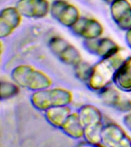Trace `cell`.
I'll use <instances>...</instances> for the list:
<instances>
[{
	"label": "cell",
	"instance_id": "6da1fadb",
	"mask_svg": "<svg viewBox=\"0 0 131 147\" xmlns=\"http://www.w3.org/2000/svg\"><path fill=\"white\" fill-rule=\"evenodd\" d=\"M127 57L123 49L109 57H103L92 67L88 87L95 91H101L114 81L115 76Z\"/></svg>",
	"mask_w": 131,
	"mask_h": 147
},
{
	"label": "cell",
	"instance_id": "7a4b0ae2",
	"mask_svg": "<svg viewBox=\"0 0 131 147\" xmlns=\"http://www.w3.org/2000/svg\"><path fill=\"white\" fill-rule=\"evenodd\" d=\"M11 76L18 86L34 92L51 87L52 84V80L47 74L29 64L16 66Z\"/></svg>",
	"mask_w": 131,
	"mask_h": 147
},
{
	"label": "cell",
	"instance_id": "3957f363",
	"mask_svg": "<svg viewBox=\"0 0 131 147\" xmlns=\"http://www.w3.org/2000/svg\"><path fill=\"white\" fill-rule=\"evenodd\" d=\"M73 100L71 90L63 87L46 88L34 91L31 96V103L35 109L46 111L59 106L69 105Z\"/></svg>",
	"mask_w": 131,
	"mask_h": 147
},
{
	"label": "cell",
	"instance_id": "277c9868",
	"mask_svg": "<svg viewBox=\"0 0 131 147\" xmlns=\"http://www.w3.org/2000/svg\"><path fill=\"white\" fill-rule=\"evenodd\" d=\"M78 114L84 128L85 141L101 144V133L104 126L101 110L92 104H86L80 107Z\"/></svg>",
	"mask_w": 131,
	"mask_h": 147
},
{
	"label": "cell",
	"instance_id": "5b68a950",
	"mask_svg": "<svg viewBox=\"0 0 131 147\" xmlns=\"http://www.w3.org/2000/svg\"><path fill=\"white\" fill-rule=\"evenodd\" d=\"M48 47L53 55L64 64L74 67L82 61L78 48L62 37H51L48 41Z\"/></svg>",
	"mask_w": 131,
	"mask_h": 147
},
{
	"label": "cell",
	"instance_id": "8992f818",
	"mask_svg": "<svg viewBox=\"0 0 131 147\" xmlns=\"http://www.w3.org/2000/svg\"><path fill=\"white\" fill-rule=\"evenodd\" d=\"M101 145L103 147H131V137L119 124L109 122L103 126Z\"/></svg>",
	"mask_w": 131,
	"mask_h": 147
},
{
	"label": "cell",
	"instance_id": "52a82bcc",
	"mask_svg": "<svg viewBox=\"0 0 131 147\" xmlns=\"http://www.w3.org/2000/svg\"><path fill=\"white\" fill-rule=\"evenodd\" d=\"M50 11L61 25L68 28L72 27L80 17L78 8L66 0H55L51 5Z\"/></svg>",
	"mask_w": 131,
	"mask_h": 147
},
{
	"label": "cell",
	"instance_id": "ba28073f",
	"mask_svg": "<svg viewBox=\"0 0 131 147\" xmlns=\"http://www.w3.org/2000/svg\"><path fill=\"white\" fill-rule=\"evenodd\" d=\"M71 28L76 35L85 41L100 38L103 33L102 24L95 18L89 17H80Z\"/></svg>",
	"mask_w": 131,
	"mask_h": 147
},
{
	"label": "cell",
	"instance_id": "9c48e42d",
	"mask_svg": "<svg viewBox=\"0 0 131 147\" xmlns=\"http://www.w3.org/2000/svg\"><path fill=\"white\" fill-rule=\"evenodd\" d=\"M118 88L107 87L100 91L102 102L108 107L120 112L129 113L131 111V100L122 94Z\"/></svg>",
	"mask_w": 131,
	"mask_h": 147
},
{
	"label": "cell",
	"instance_id": "30bf717a",
	"mask_svg": "<svg viewBox=\"0 0 131 147\" xmlns=\"http://www.w3.org/2000/svg\"><path fill=\"white\" fill-rule=\"evenodd\" d=\"M48 0H18L16 9L21 15L30 18H41L48 15L50 11Z\"/></svg>",
	"mask_w": 131,
	"mask_h": 147
},
{
	"label": "cell",
	"instance_id": "8fae6325",
	"mask_svg": "<svg viewBox=\"0 0 131 147\" xmlns=\"http://www.w3.org/2000/svg\"><path fill=\"white\" fill-rule=\"evenodd\" d=\"M84 46L89 52L101 58L114 55L121 49L113 40L106 37L86 40Z\"/></svg>",
	"mask_w": 131,
	"mask_h": 147
},
{
	"label": "cell",
	"instance_id": "7c38bea8",
	"mask_svg": "<svg viewBox=\"0 0 131 147\" xmlns=\"http://www.w3.org/2000/svg\"><path fill=\"white\" fill-rule=\"evenodd\" d=\"M110 14L120 29L126 32L131 29V4L128 0H116L111 3Z\"/></svg>",
	"mask_w": 131,
	"mask_h": 147
},
{
	"label": "cell",
	"instance_id": "4fadbf2b",
	"mask_svg": "<svg viewBox=\"0 0 131 147\" xmlns=\"http://www.w3.org/2000/svg\"><path fill=\"white\" fill-rule=\"evenodd\" d=\"M22 15L16 7H8L2 9L0 15V37L8 38L22 22Z\"/></svg>",
	"mask_w": 131,
	"mask_h": 147
},
{
	"label": "cell",
	"instance_id": "5bb4252c",
	"mask_svg": "<svg viewBox=\"0 0 131 147\" xmlns=\"http://www.w3.org/2000/svg\"><path fill=\"white\" fill-rule=\"evenodd\" d=\"M116 87L121 91L131 92V56L122 64L114 78Z\"/></svg>",
	"mask_w": 131,
	"mask_h": 147
},
{
	"label": "cell",
	"instance_id": "9a60e30c",
	"mask_svg": "<svg viewBox=\"0 0 131 147\" xmlns=\"http://www.w3.org/2000/svg\"><path fill=\"white\" fill-rule=\"evenodd\" d=\"M68 136L79 140L84 136V128L80 119L79 114L71 113L61 128Z\"/></svg>",
	"mask_w": 131,
	"mask_h": 147
},
{
	"label": "cell",
	"instance_id": "2e32d148",
	"mask_svg": "<svg viewBox=\"0 0 131 147\" xmlns=\"http://www.w3.org/2000/svg\"><path fill=\"white\" fill-rule=\"evenodd\" d=\"M45 112V118L51 126L61 129L71 113L68 105L50 108Z\"/></svg>",
	"mask_w": 131,
	"mask_h": 147
},
{
	"label": "cell",
	"instance_id": "e0dca14e",
	"mask_svg": "<svg viewBox=\"0 0 131 147\" xmlns=\"http://www.w3.org/2000/svg\"><path fill=\"white\" fill-rule=\"evenodd\" d=\"M18 92L19 87L17 84L15 82H10L8 80H1L0 94L2 100H7L13 98L18 94Z\"/></svg>",
	"mask_w": 131,
	"mask_h": 147
},
{
	"label": "cell",
	"instance_id": "ac0fdd59",
	"mask_svg": "<svg viewBox=\"0 0 131 147\" xmlns=\"http://www.w3.org/2000/svg\"><path fill=\"white\" fill-rule=\"evenodd\" d=\"M92 67L89 63L81 61L77 65L74 66V73L76 77L83 82L87 84L91 74Z\"/></svg>",
	"mask_w": 131,
	"mask_h": 147
},
{
	"label": "cell",
	"instance_id": "d6986e66",
	"mask_svg": "<svg viewBox=\"0 0 131 147\" xmlns=\"http://www.w3.org/2000/svg\"><path fill=\"white\" fill-rule=\"evenodd\" d=\"M123 123H124V126L131 132V111L126 113V114L124 116V119H123Z\"/></svg>",
	"mask_w": 131,
	"mask_h": 147
},
{
	"label": "cell",
	"instance_id": "ffe728a7",
	"mask_svg": "<svg viewBox=\"0 0 131 147\" xmlns=\"http://www.w3.org/2000/svg\"><path fill=\"white\" fill-rule=\"evenodd\" d=\"M77 147H103L101 144H93L90 142H88L87 141H84V142H80L78 143Z\"/></svg>",
	"mask_w": 131,
	"mask_h": 147
},
{
	"label": "cell",
	"instance_id": "44dd1931",
	"mask_svg": "<svg viewBox=\"0 0 131 147\" xmlns=\"http://www.w3.org/2000/svg\"><path fill=\"white\" fill-rule=\"evenodd\" d=\"M125 38H126V41L127 45H128L129 48L131 49V29L126 31Z\"/></svg>",
	"mask_w": 131,
	"mask_h": 147
},
{
	"label": "cell",
	"instance_id": "7402d4cb",
	"mask_svg": "<svg viewBox=\"0 0 131 147\" xmlns=\"http://www.w3.org/2000/svg\"><path fill=\"white\" fill-rule=\"evenodd\" d=\"M104 1H106L107 2H109V3H113V2H115L116 0H104Z\"/></svg>",
	"mask_w": 131,
	"mask_h": 147
}]
</instances>
